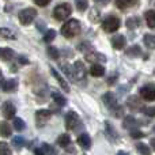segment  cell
Wrapping results in <instances>:
<instances>
[{
  "label": "cell",
  "instance_id": "cell-27",
  "mask_svg": "<svg viewBox=\"0 0 155 155\" xmlns=\"http://www.w3.org/2000/svg\"><path fill=\"white\" fill-rule=\"evenodd\" d=\"M144 45L148 49H155V34H146L144 35Z\"/></svg>",
  "mask_w": 155,
  "mask_h": 155
},
{
  "label": "cell",
  "instance_id": "cell-12",
  "mask_svg": "<svg viewBox=\"0 0 155 155\" xmlns=\"http://www.w3.org/2000/svg\"><path fill=\"white\" fill-rule=\"evenodd\" d=\"M127 105H128V107L131 110H140L142 112L143 106H142V102H140V99L137 98V97H129L128 101H127Z\"/></svg>",
  "mask_w": 155,
  "mask_h": 155
},
{
  "label": "cell",
  "instance_id": "cell-9",
  "mask_svg": "<svg viewBox=\"0 0 155 155\" xmlns=\"http://www.w3.org/2000/svg\"><path fill=\"white\" fill-rule=\"evenodd\" d=\"M102 101H104V104L106 105L107 107H109L110 110H116L118 107V102H117V98H116V95L113 93H106L104 97H102Z\"/></svg>",
  "mask_w": 155,
  "mask_h": 155
},
{
  "label": "cell",
  "instance_id": "cell-6",
  "mask_svg": "<svg viewBox=\"0 0 155 155\" xmlns=\"http://www.w3.org/2000/svg\"><path fill=\"white\" fill-rule=\"evenodd\" d=\"M140 97H142L144 101H154L155 99V86L154 84H146L140 88Z\"/></svg>",
  "mask_w": 155,
  "mask_h": 155
},
{
  "label": "cell",
  "instance_id": "cell-11",
  "mask_svg": "<svg viewBox=\"0 0 155 155\" xmlns=\"http://www.w3.org/2000/svg\"><path fill=\"white\" fill-rule=\"evenodd\" d=\"M86 60L90 63H94V64H98V63H104L106 61V57L102 53H97V52H93V53H87L86 54Z\"/></svg>",
  "mask_w": 155,
  "mask_h": 155
},
{
  "label": "cell",
  "instance_id": "cell-15",
  "mask_svg": "<svg viewBox=\"0 0 155 155\" xmlns=\"http://www.w3.org/2000/svg\"><path fill=\"white\" fill-rule=\"evenodd\" d=\"M78 144L83 148V150H88L91 147V139L87 134H82L78 137Z\"/></svg>",
  "mask_w": 155,
  "mask_h": 155
},
{
  "label": "cell",
  "instance_id": "cell-46",
  "mask_svg": "<svg viewBox=\"0 0 155 155\" xmlns=\"http://www.w3.org/2000/svg\"><path fill=\"white\" fill-rule=\"evenodd\" d=\"M34 154H35V155H44L42 150H41V147H40V148H35V150H34Z\"/></svg>",
  "mask_w": 155,
  "mask_h": 155
},
{
  "label": "cell",
  "instance_id": "cell-10",
  "mask_svg": "<svg viewBox=\"0 0 155 155\" xmlns=\"http://www.w3.org/2000/svg\"><path fill=\"white\" fill-rule=\"evenodd\" d=\"M15 112H16V109H15V106H14L12 102H4V104H3L2 113H3V116H4L7 120L8 118H14Z\"/></svg>",
  "mask_w": 155,
  "mask_h": 155
},
{
  "label": "cell",
  "instance_id": "cell-18",
  "mask_svg": "<svg viewBox=\"0 0 155 155\" xmlns=\"http://www.w3.org/2000/svg\"><path fill=\"white\" fill-rule=\"evenodd\" d=\"M137 4V0H116V5L120 10H125V8L134 7Z\"/></svg>",
  "mask_w": 155,
  "mask_h": 155
},
{
  "label": "cell",
  "instance_id": "cell-13",
  "mask_svg": "<svg viewBox=\"0 0 155 155\" xmlns=\"http://www.w3.org/2000/svg\"><path fill=\"white\" fill-rule=\"evenodd\" d=\"M51 71H52V75L54 76V79L57 80V82H59V84L61 86V88L63 90L65 91V93H68V91H70V86H68V83L65 82V79L64 78H63L61 75H60L59 72H57L56 70H54V68H51Z\"/></svg>",
  "mask_w": 155,
  "mask_h": 155
},
{
  "label": "cell",
  "instance_id": "cell-24",
  "mask_svg": "<svg viewBox=\"0 0 155 155\" xmlns=\"http://www.w3.org/2000/svg\"><path fill=\"white\" fill-rule=\"evenodd\" d=\"M57 143H59V146H61V147H64V148L70 147V144H71V137H70V135H68V134L60 135L59 139H57Z\"/></svg>",
  "mask_w": 155,
  "mask_h": 155
},
{
  "label": "cell",
  "instance_id": "cell-2",
  "mask_svg": "<svg viewBox=\"0 0 155 155\" xmlns=\"http://www.w3.org/2000/svg\"><path fill=\"white\" fill-rule=\"evenodd\" d=\"M72 12V8L68 3H63V4H59L56 8L53 10V16L57 19V21H64Z\"/></svg>",
  "mask_w": 155,
  "mask_h": 155
},
{
  "label": "cell",
  "instance_id": "cell-32",
  "mask_svg": "<svg viewBox=\"0 0 155 155\" xmlns=\"http://www.w3.org/2000/svg\"><path fill=\"white\" fill-rule=\"evenodd\" d=\"M0 155H12L10 146L4 142H0Z\"/></svg>",
  "mask_w": 155,
  "mask_h": 155
},
{
  "label": "cell",
  "instance_id": "cell-33",
  "mask_svg": "<svg viewBox=\"0 0 155 155\" xmlns=\"http://www.w3.org/2000/svg\"><path fill=\"white\" fill-rule=\"evenodd\" d=\"M41 150H42L44 155H56V151H54V148L52 147V146L46 144V143H44V144L41 146Z\"/></svg>",
  "mask_w": 155,
  "mask_h": 155
},
{
  "label": "cell",
  "instance_id": "cell-41",
  "mask_svg": "<svg viewBox=\"0 0 155 155\" xmlns=\"http://www.w3.org/2000/svg\"><path fill=\"white\" fill-rule=\"evenodd\" d=\"M99 12H98V11H97V10H93V11H91V12H90V21L91 22H98L99 21Z\"/></svg>",
  "mask_w": 155,
  "mask_h": 155
},
{
  "label": "cell",
  "instance_id": "cell-5",
  "mask_svg": "<svg viewBox=\"0 0 155 155\" xmlns=\"http://www.w3.org/2000/svg\"><path fill=\"white\" fill-rule=\"evenodd\" d=\"M52 112L45 109H41L35 112V121H37V127H45V124L51 120Z\"/></svg>",
  "mask_w": 155,
  "mask_h": 155
},
{
  "label": "cell",
  "instance_id": "cell-48",
  "mask_svg": "<svg viewBox=\"0 0 155 155\" xmlns=\"http://www.w3.org/2000/svg\"><path fill=\"white\" fill-rule=\"evenodd\" d=\"M151 147H153L154 151H155V137H154V139H151Z\"/></svg>",
  "mask_w": 155,
  "mask_h": 155
},
{
  "label": "cell",
  "instance_id": "cell-17",
  "mask_svg": "<svg viewBox=\"0 0 155 155\" xmlns=\"http://www.w3.org/2000/svg\"><path fill=\"white\" fill-rule=\"evenodd\" d=\"M144 18H146V23H147V26L150 27V29H155V11L154 10L146 11Z\"/></svg>",
  "mask_w": 155,
  "mask_h": 155
},
{
  "label": "cell",
  "instance_id": "cell-3",
  "mask_svg": "<svg viewBox=\"0 0 155 155\" xmlns=\"http://www.w3.org/2000/svg\"><path fill=\"white\" fill-rule=\"evenodd\" d=\"M118 27H120V19L117 18V16H107L106 19L104 21V23H102V29H104V31L106 33H114L118 30Z\"/></svg>",
  "mask_w": 155,
  "mask_h": 155
},
{
  "label": "cell",
  "instance_id": "cell-26",
  "mask_svg": "<svg viewBox=\"0 0 155 155\" xmlns=\"http://www.w3.org/2000/svg\"><path fill=\"white\" fill-rule=\"evenodd\" d=\"M61 70H63V72L68 76V79L70 80H76L75 79V74H74V68L71 67L70 64H61Z\"/></svg>",
  "mask_w": 155,
  "mask_h": 155
},
{
  "label": "cell",
  "instance_id": "cell-29",
  "mask_svg": "<svg viewBox=\"0 0 155 155\" xmlns=\"http://www.w3.org/2000/svg\"><path fill=\"white\" fill-rule=\"evenodd\" d=\"M105 129H106V134L109 137H112V139H117V132L113 129L112 124L109 123V121H105Z\"/></svg>",
  "mask_w": 155,
  "mask_h": 155
},
{
  "label": "cell",
  "instance_id": "cell-31",
  "mask_svg": "<svg viewBox=\"0 0 155 155\" xmlns=\"http://www.w3.org/2000/svg\"><path fill=\"white\" fill-rule=\"evenodd\" d=\"M127 54H128L129 57H137L142 54V51H140V48L137 45L132 46V48H129L128 51H127Z\"/></svg>",
  "mask_w": 155,
  "mask_h": 155
},
{
  "label": "cell",
  "instance_id": "cell-20",
  "mask_svg": "<svg viewBox=\"0 0 155 155\" xmlns=\"http://www.w3.org/2000/svg\"><path fill=\"white\" fill-rule=\"evenodd\" d=\"M12 134V129H11L10 124L5 123V121H0V135L3 137H8Z\"/></svg>",
  "mask_w": 155,
  "mask_h": 155
},
{
  "label": "cell",
  "instance_id": "cell-22",
  "mask_svg": "<svg viewBox=\"0 0 155 155\" xmlns=\"http://www.w3.org/2000/svg\"><path fill=\"white\" fill-rule=\"evenodd\" d=\"M90 74L93 76H95V78L104 76L105 75V68L102 67V65H99V64H94L93 67L90 68Z\"/></svg>",
  "mask_w": 155,
  "mask_h": 155
},
{
  "label": "cell",
  "instance_id": "cell-23",
  "mask_svg": "<svg viewBox=\"0 0 155 155\" xmlns=\"http://www.w3.org/2000/svg\"><path fill=\"white\" fill-rule=\"evenodd\" d=\"M14 54L15 53L11 48H0V59L2 60H11Z\"/></svg>",
  "mask_w": 155,
  "mask_h": 155
},
{
  "label": "cell",
  "instance_id": "cell-45",
  "mask_svg": "<svg viewBox=\"0 0 155 155\" xmlns=\"http://www.w3.org/2000/svg\"><path fill=\"white\" fill-rule=\"evenodd\" d=\"M19 63L21 64H29V60L25 59V57H19Z\"/></svg>",
  "mask_w": 155,
  "mask_h": 155
},
{
  "label": "cell",
  "instance_id": "cell-21",
  "mask_svg": "<svg viewBox=\"0 0 155 155\" xmlns=\"http://www.w3.org/2000/svg\"><path fill=\"white\" fill-rule=\"evenodd\" d=\"M137 125V121L135 120V117H132V116H127L125 118H124V123H123V127L125 129H135Z\"/></svg>",
  "mask_w": 155,
  "mask_h": 155
},
{
  "label": "cell",
  "instance_id": "cell-49",
  "mask_svg": "<svg viewBox=\"0 0 155 155\" xmlns=\"http://www.w3.org/2000/svg\"><path fill=\"white\" fill-rule=\"evenodd\" d=\"M117 155H127V153H124V151H118Z\"/></svg>",
  "mask_w": 155,
  "mask_h": 155
},
{
  "label": "cell",
  "instance_id": "cell-35",
  "mask_svg": "<svg viewBox=\"0 0 155 155\" xmlns=\"http://www.w3.org/2000/svg\"><path fill=\"white\" fill-rule=\"evenodd\" d=\"M14 128H15L18 132L23 131L25 129V121L22 120V118H14Z\"/></svg>",
  "mask_w": 155,
  "mask_h": 155
},
{
  "label": "cell",
  "instance_id": "cell-34",
  "mask_svg": "<svg viewBox=\"0 0 155 155\" xmlns=\"http://www.w3.org/2000/svg\"><path fill=\"white\" fill-rule=\"evenodd\" d=\"M48 54L52 57L53 60H57L60 57V52L57 48H54V46H49L48 48Z\"/></svg>",
  "mask_w": 155,
  "mask_h": 155
},
{
  "label": "cell",
  "instance_id": "cell-19",
  "mask_svg": "<svg viewBox=\"0 0 155 155\" xmlns=\"http://www.w3.org/2000/svg\"><path fill=\"white\" fill-rule=\"evenodd\" d=\"M52 99H53L54 104H57L59 106H65V105H67V99H65V97L61 95L59 91H53V93H52Z\"/></svg>",
  "mask_w": 155,
  "mask_h": 155
},
{
  "label": "cell",
  "instance_id": "cell-25",
  "mask_svg": "<svg viewBox=\"0 0 155 155\" xmlns=\"http://www.w3.org/2000/svg\"><path fill=\"white\" fill-rule=\"evenodd\" d=\"M139 26H140V19L137 18V16H131V18L127 19V27H128V29L134 30Z\"/></svg>",
  "mask_w": 155,
  "mask_h": 155
},
{
  "label": "cell",
  "instance_id": "cell-47",
  "mask_svg": "<svg viewBox=\"0 0 155 155\" xmlns=\"http://www.w3.org/2000/svg\"><path fill=\"white\" fill-rule=\"evenodd\" d=\"M3 83H4V79H3V74H2V71H0V87L3 86Z\"/></svg>",
  "mask_w": 155,
  "mask_h": 155
},
{
  "label": "cell",
  "instance_id": "cell-40",
  "mask_svg": "<svg viewBox=\"0 0 155 155\" xmlns=\"http://www.w3.org/2000/svg\"><path fill=\"white\" fill-rule=\"evenodd\" d=\"M131 136L134 137V139H142V137H144V134H143L142 131H137V129H132Z\"/></svg>",
  "mask_w": 155,
  "mask_h": 155
},
{
  "label": "cell",
  "instance_id": "cell-7",
  "mask_svg": "<svg viewBox=\"0 0 155 155\" xmlns=\"http://www.w3.org/2000/svg\"><path fill=\"white\" fill-rule=\"evenodd\" d=\"M80 124V118L79 116L76 114L75 112H70L65 117V128L68 131H72V129H76L78 125Z\"/></svg>",
  "mask_w": 155,
  "mask_h": 155
},
{
  "label": "cell",
  "instance_id": "cell-28",
  "mask_svg": "<svg viewBox=\"0 0 155 155\" xmlns=\"http://www.w3.org/2000/svg\"><path fill=\"white\" fill-rule=\"evenodd\" d=\"M136 150L140 155H151L150 147H148L147 144H144V143H139V144H136Z\"/></svg>",
  "mask_w": 155,
  "mask_h": 155
},
{
  "label": "cell",
  "instance_id": "cell-39",
  "mask_svg": "<svg viewBox=\"0 0 155 155\" xmlns=\"http://www.w3.org/2000/svg\"><path fill=\"white\" fill-rule=\"evenodd\" d=\"M142 112L146 116H150V117H155V106H148V107H143Z\"/></svg>",
  "mask_w": 155,
  "mask_h": 155
},
{
  "label": "cell",
  "instance_id": "cell-30",
  "mask_svg": "<svg viewBox=\"0 0 155 155\" xmlns=\"http://www.w3.org/2000/svg\"><path fill=\"white\" fill-rule=\"evenodd\" d=\"M0 35H2L3 38H10V40H15V34H14V33L11 31L10 29H7V27H2V29H0Z\"/></svg>",
  "mask_w": 155,
  "mask_h": 155
},
{
  "label": "cell",
  "instance_id": "cell-38",
  "mask_svg": "<svg viewBox=\"0 0 155 155\" xmlns=\"http://www.w3.org/2000/svg\"><path fill=\"white\" fill-rule=\"evenodd\" d=\"M54 37H56V31L54 30H48L45 33V35H44V41L45 42H52L54 40Z\"/></svg>",
  "mask_w": 155,
  "mask_h": 155
},
{
  "label": "cell",
  "instance_id": "cell-16",
  "mask_svg": "<svg viewBox=\"0 0 155 155\" xmlns=\"http://www.w3.org/2000/svg\"><path fill=\"white\" fill-rule=\"evenodd\" d=\"M2 88L5 91V93H11V91H15L18 88V80L15 79H8V80H4L3 83Z\"/></svg>",
  "mask_w": 155,
  "mask_h": 155
},
{
  "label": "cell",
  "instance_id": "cell-43",
  "mask_svg": "<svg viewBox=\"0 0 155 155\" xmlns=\"http://www.w3.org/2000/svg\"><path fill=\"white\" fill-rule=\"evenodd\" d=\"M117 74H114V75H113L112 78H109V80H107V83H109V84H113V83H114V80L117 79Z\"/></svg>",
  "mask_w": 155,
  "mask_h": 155
},
{
  "label": "cell",
  "instance_id": "cell-8",
  "mask_svg": "<svg viewBox=\"0 0 155 155\" xmlns=\"http://www.w3.org/2000/svg\"><path fill=\"white\" fill-rule=\"evenodd\" d=\"M74 74H75V79L78 82H86V67L83 61L78 60L74 64Z\"/></svg>",
  "mask_w": 155,
  "mask_h": 155
},
{
  "label": "cell",
  "instance_id": "cell-4",
  "mask_svg": "<svg viewBox=\"0 0 155 155\" xmlns=\"http://www.w3.org/2000/svg\"><path fill=\"white\" fill-rule=\"evenodd\" d=\"M37 16V11L34 8H25L19 12V22L22 25H30Z\"/></svg>",
  "mask_w": 155,
  "mask_h": 155
},
{
  "label": "cell",
  "instance_id": "cell-1",
  "mask_svg": "<svg viewBox=\"0 0 155 155\" xmlns=\"http://www.w3.org/2000/svg\"><path fill=\"white\" fill-rule=\"evenodd\" d=\"M80 30H82V27H80L79 21H76V19H70V21H67L63 25L61 34L64 35L65 38H72L79 34Z\"/></svg>",
  "mask_w": 155,
  "mask_h": 155
},
{
  "label": "cell",
  "instance_id": "cell-36",
  "mask_svg": "<svg viewBox=\"0 0 155 155\" xmlns=\"http://www.w3.org/2000/svg\"><path fill=\"white\" fill-rule=\"evenodd\" d=\"M12 144H14V147H16L19 150V148H22L25 146V139L22 136H15L12 139Z\"/></svg>",
  "mask_w": 155,
  "mask_h": 155
},
{
  "label": "cell",
  "instance_id": "cell-42",
  "mask_svg": "<svg viewBox=\"0 0 155 155\" xmlns=\"http://www.w3.org/2000/svg\"><path fill=\"white\" fill-rule=\"evenodd\" d=\"M34 3L37 5H40V7H45V5H48L51 3V0H34Z\"/></svg>",
  "mask_w": 155,
  "mask_h": 155
},
{
  "label": "cell",
  "instance_id": "cell-44",
  "mask_svg": "<svg viewBox=\"0 0 155 155\" xmlns=\"http://www.w3.org/2000/svg\"><path fill=\"white\" fill-rule=\"evenodd\" d=\"M94 2L97 3V4H101V5H105V4H107V3L110 2V0H94Z\"/></svg>",
  "mask_w": 155,
  "mask_h": 155
},
{
  "label": "cell",
  "instance_id": "cell-37",
  "mask_svg": "<svg viewBox=\"0 0 155 155\" xmlns=\"http://www.w3.org/2000/svg\"><path fill=\"white\" fill-rule=\"evenodd\" d=\"M88 7V2L87 0H76V8L78 11H80V12H83V11H86Z\"/></svg>",
  "mask_w": 155,
  "mask_h": 155
},
{
  "label": "cell",
  "instance_id": "cell-14",
  "mask_svg": "<svg viewBox=\"0 0 155 155\" xmlns=\"http://www.w3.org/2000/svg\"><path fill=\"white\" fill-rule=\"evenodd\" d=\"M125 37L124 35H116V37L112 38V45L114 49H117V51H120V49H124L125 48Z\"/></svg>",
  "mask_w": 155,
  "mask_h": 155
}]
</instances>
